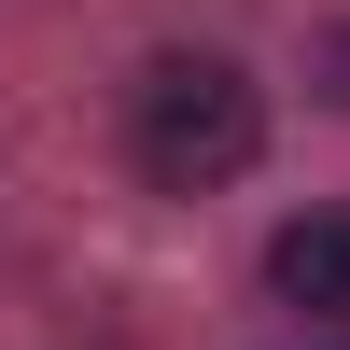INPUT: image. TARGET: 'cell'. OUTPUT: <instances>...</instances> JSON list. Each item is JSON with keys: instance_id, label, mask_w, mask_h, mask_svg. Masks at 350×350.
<instances>
[{"instance_id": "6da1fadb", "label": "cell", "mask_w": 350, "mask_h": 350, "mask_svg": "<svg viewBox=\"0 0 350 350\" xmlns=\"http://www.w3.org/2000/svg\"><path fill=\"white\" fill-rule=\"evenodd\" d=\"M126 140H140V168L168 196H211V183H239L267 154V98H252L239 56H154L140 98H126Z\"/></svg>"}, {"instance_id": "7a4b0ae2", "label": "cell", "mask_w": 350, "mask_h": 350, "mask_svg": "<svg viewBox=\"0 0 350 350\" xmlns=\"http://www.w3.org/2000/svg\"><path fill=\"white\" fill-rule=\"evenodd\" d=\"M267 280H280L295 308H323V323H350V211H308V224H280Z\"/></svg>"}, {"instance_id": "3957f363", "label": "cell", "mask_w": 350, "mask_h": 350, "mask_svg": "<svg viewBox=\"0 0 350 350\" xmlns=\"http://www.w3.org/2000/svg\"><path fill=\"white\" fill-rule=\"evenodd\" d=\"M323 84H336V98H350V28H336V42H323Z\"/></svg>"}]
</instances>
